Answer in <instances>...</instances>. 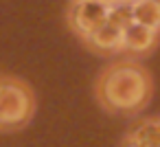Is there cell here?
<instances>
[{
  "instance_id": "cell-1",
  "label": "cell",
  "mask_w": 160,
  "mask_h": 147,
  "mask_svg": "<svg viewBox=\"0 0 160 147\" xmlns=\"http://www.w3.org/2000/svg\"><path fill=\"white\" fill-rule=\"evenodd\" d=\"M153 97V77L138 59H116L103 66L94 79L97 103L118 116H134L142 112Z\"/></svg>"
},
{
  "instance_id": "cell-2",
  "label": "cell",
  "mask_w": 160,
  "mask_h": 147,
  "mask_svg": "<svg viewBox=\"0 0 160 147\" xmlns=\"http://www.w3.org/2000/svg\"><path fill=\"white\" fill-rule=\"evenodd\" d=\"M66 22L75 38L94 55H123L125 7H110L92 0H70Z\"/></svg>"
},
{
  "instance_id": "cell-3",
  "label": "cell",
  "mask_w": 160,
  "mask_h": 147,
  "mask_svg": "<svg viewBox=\"0 0 160 147\" xmlns=\"http://www.w3.org/2000/svg\"><path fill=\"white\" fill-rule=\"evenodd\" d=\"M160 46V0H134L125 7L123 55L129 59L149 57Z\"/></svg>"
},
{
  "instance_id": "cell-4",
  "label": "cell",
  "mask_w": 160,
  "mask_h": 147,
  "mask_svg": "<svg viewBox=\"0 0 160 147\" xmlns=\"http://www.w3.org/2000/svg\"><path fill=\"white\" fill-rule=\"evenodd\" d=\"M38 110V99L29 81L16 75H0V132L27 127Z\"/></svg>"
},
{
  "instance_id": "cell-5",
  "label": "cell",
  "mask_w": 160,
  "mask_h": 147,
  "mask_svg": "<svg viewBox=\"0 0 160 147\" xmlns=\"http://www.w3.org/2000/svg\"><path fill=\"white\" fill-rule=\"evenodd\" d=\"M121 147H160V114L132 123L123 134Z\"/></svg>"
},
{
  "instance_id": "cell-6",
  "label": "cell",
  "mask_w": 160,
  "mask_h": 147,
  "mask_svg": "<svg viewBox=\"0 0 160 147\" xmlns=\"http://www.w3.org/2000/svg\"><path fill=\"white\" fill-rule=\"evenodd\" d=\"M92 3H103V5H110V7H127L134 0H92Z\"/></svg>"
}]
</instances>
